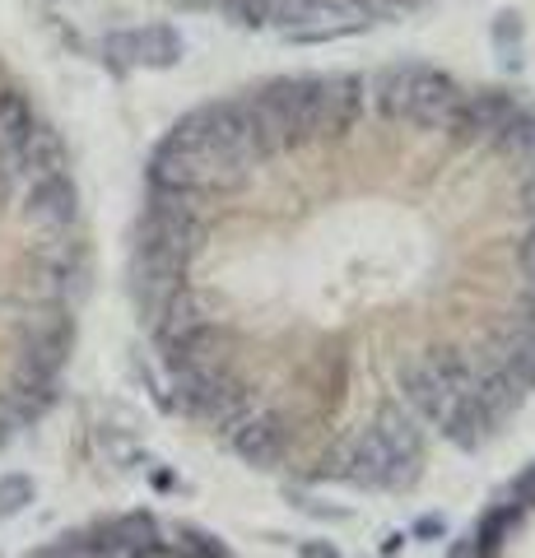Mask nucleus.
<instances>
[{"label":"nucleus","mask_w":535,"mask_h":558,"mask_svg":"<svg viewBox=\"0 0 535 558\" xmlns=\"http://www.w3.org/2000/svg\"><path fill=\"white\" fill-rule=\"evenodd\" d=\"M452 558H535V461L485 502Z\"/></svg>","instance_id":"nucleus-4"},{"label":"nucleus","mask_w":535,"mask_h":558,"mask_svg":"<svg viewBox=\"0 0 535 558\" xmlns=\"http://www.w3.org/2000/svg\"><path fill=\"white\" fill-rule=\"evenodd\" d=\"M131 299L229 457L414 488L535 400V102L420 61L205 98L149 154Z\"/></svg>","instance_id":"nucleus-1"},{"label":"nucleus","mask_w":535,"mask_h":558,"mask_svg":"<svg viewBox=\"0 0 535 558\" xmlns=\"http://www.w3.org/2000/svg\"><path fill=\"white\" fill-rule=\"evenodd\" d=\"M28 558H243L229 539L163 512H112L61 531Z\"/></svg>","instance_id":"nucleus-3"},{"label":"nucleus","mask_w":535,"mask_h":558,"mask_svg":"<svg viewBox=\"0 0 535 558\" xmlns=\"http://www.w3.org/2000/svg\"><path fill=\"white\" fill-rule=\"evenodd\" d=\"M89 299V219L57 121L0 61V451L61 400Z\"/></svg>","instance_id":"nucleus-2"}]
</instances>
